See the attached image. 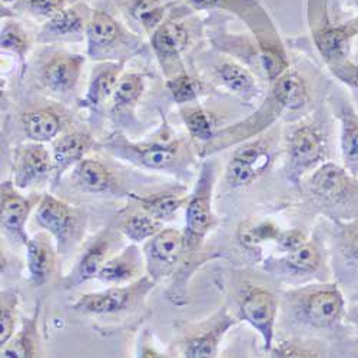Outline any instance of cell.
Returning <instances> with one entry per match:
<instances>
[{
	"instance_id": "cell-1",
	"label": "cell",
	"mask_w": 358,
	"mask_h": 358,
	"mask_svg": "<svg viewBox=\"0 0 358 358\" xmlns=\"http://www.w3.org/2000/svg\"><path fill=\"white\" fill-rule=\"evenodd\" d=\"M270 92L265 103L245 122L217 134L203 145L202 155H211L234 143L243 142L273 124L284 109H300L310 101L306 82L294 72L282 73Z\"/></svg>"
},
{
	"instance_id": "cell-2",
	"label": "cell",
	"mask_w": 358,
	"mask_h": 358,
	"mask_svg": "<svg viewBox=\"0 0 358 358\" xmlns=\"http://www.w3.org/2000/svg\"><path fill=\"white\" fill-rule=\"evenodd\" d=\"M294 310L314 327H330L345 315V301L336 284L310 285L292 296Z\"/></svg>"
},
{
	"instance_id": "cell-3",
	"label": "cell",
	"mask_w": 358,
	"mask_h": 358,
	"mask_svg": "<svg viewBox=\"0 0 358 358\" xmlns=\"http://www.w3.org/2000/svg\"><path fill=\"white\" fill-rule=\"evenodd\" d=\"M214 166L203 164L195 189L187 202L185 238L189 252H196L206 234L214 225L213 213V191H214Z\"/></svg>"
},
{
	"instance_id": "cell-4",
	"label": "cell",
	"mask_w": 358,
	"mask_h": 358,
	"mask_svg": "<svg viewBox=\"0 0 358 358\" xmlns=\"http://www.w3.org/2000/svg\"><path fill=\"white\" fill-rule=\"evenodd\" d=\"M106 148L115 157L128 159L149 169L172 168L181 159L184 151V145L179 139L132 143L122 136L112 138L106 143Z\"/></svg>"
},
{
	"instance_id": "cell-5",
	"label": "cell",
	"mask_w": 358,
	"mask_h": 358,
	"mask_svg": "<svg viewBox=\"0 0 358 358\" xmlns=\"http://www.w3.org/2000/svg\"><path fill=\"white\" fill-rule=\"evenodd\" d=\"M154 285L155 281L151 277H143L125 287H112L101 292L85 294L73 304V310L91 315L121 313L134 307Z\"/></svg>"
},
{
	"instance_id": "cell-6",
	"label": "cell",
	"mask_w": 358,
	"mask_h": 358,
	"mask_svg": "<svg viewBox=\"0 0 358 358\" xmlns=\"http://www.w3.org/2000/svg\"><path fill=\"white\" fill-rule=\"evenodd\" d=\"M85 34L87 55L96 61L117 57L119 53L129 49L131 41H134L124 26L106 10H94L91 13Z\"/></svg>"
},
{
	"instance_id": "cell-7",
	"label": "cell",
	"mask_w": 358,
	"mask_h": 358,
	"mask_svg": "<svg viewBox=\"0 0 358 358\" xmlns=\"http://www.w3.org/2000/svg\"><path fill=\"white\" fill-rule=\"evenodd\" d=\"M185 232L166 228L161 229L151 240H148L143 247L146 261V270L149 277L155 282L169 275L176 264L187 254Z\"/></svg>"
},
{
	"instance_id": "cell-8",
	"label": "cell",
	"mask_w": 358,
	"mask_h": 358,
	"mask_svg": "<svg viewBox=\"0 0 358 358\" xmlns=\"http://www.w3.org/2000/svg\"><path fill=\"white\" fill-rule=\"evenodd\" d=\"M241 317L261 336L265 350L271 351L278 313L277 296L262 287H250L241 298Z\"/></svg>"
},
{
	"instance_id": "cell-9",
	"label": "cell",
	"mask_w": 358,
	"mask_h": 358,
	"mask_svg": "<svg viewBox=\"0 0 358 358\" xmlns=\"http://www.w3.org/2000/svg\"><path fill=\"white\" fill-rule=\"evenodd\" d=\"M273 159L270 145L264 139L248 142L238 148L232 155L227 171L225 181L231 188H244L270 166Z\"/></svg>"
},
{
	"instance_id": "cell-10",
	"label": "cell",
	"mask_w": 358,
	"mask_h": 358,
	"mask_svg": "<svg viewBox=\"0 0 358 358\" xmlns=\"http://www.w3.org/2000/svg\"><path fill=\"white\" fill-rule=\"evenodd\" d=\"M327 154V141L322 131L314 124H301L288 136V155L291 171L300 176L320 165Z\"/></svg>"
},
{
	"instance_id": "cell-11",
	"label": "cell",
	"mask_w": 358,
	"mask_h": 358,
	"mask_svg": "<svg viewBox=\"0 0 358 358\" xmlns=\"http://www.w3.org/2000/svg\"><path fill=\"white\" fill-rule=\"evenodd\" d=\"M188 29L181 22L165 20L152 32V49L168 79L185 72L181 64V52L188 45Z\"/></svg>"
},
{
	"instance_id": "cell-12",
	"label": "cell",
	"mask_w": 358,
	"mask_h": 358,
	"mask_svg": "<svg viewBox=\"0 0 358 358\" xmlns=\"http://www.w3.org/2000/svg\"><path fill=\"white\" fill-rule=\"evenodd\" d=\"M311 192L324 202H341L358 194L355 176L334 162L321 164L310 179Z\"/></svg>"
},
{
	"instance_id": "cell-13",
	"label": "cell",
	"mask_w": 358,
	"mask_h": 358,
	"mask_svg": "<svg viewBox=\"0 0 358 358\" xmlns=\"http://www.w3.org/2000/svg\"><path fill=\"white\" fill-rule=\"evenodd\" d=\"M236 324L227 308H221L211 320L201 324L198 330L185 338L182 352L188 358H213L218 355L225 334Z\"/></svg>"
},
{
	"instance_id": "cell-14",
	"label": "cell",
	"mask_w": 358,
	"mask_h": 358,
	"mask_svg": "<svg viewBox=\"0 0 358 358\" xmlns=\"http://www.w3.org/2000/svg\"><path fill=\"white\" fill-rule=\"evenodd\" d=\"M53 172V158L41 142L20 145L16 149L13 162V184L26 189L42 182Z\"/></svg>"
},
{
	"instance_id": "cell-15",
	"label": "cell",
	"mask_w": 358,
	"mask_h": 358,
	"mask_svg": "<svg viewBox=\"0 0 358 358\" xmlns=\"http://www.w3.org/2000/svg\"><path fill=\"white\" fill-rule=\"evenodd\" d=\"M35 217L36 222L55 236L59 250L71 243L76 232L78 220L66 202L45 194L39 199Z\"/></svg>"
},
{
	"instance_id": "cell-16",
	"label": "cell",
	"mask_w": 358,
	"mask_h": 358,
	"mask_svg": "<svg viewBox=\"0 0 358 358\" xmlns=\"http://www.w3.org/2000/svg\"><path fill=\"white\" fill-rule=\"evenodd\" d=\"M83 65L85 56L82 55L68 52L55 53L42 65V83L53 94L66 95L76 87Z\"/></svg>"
},
{
	"instance_id": "cell-17",
	"label": "cell",
	"mask_w": 358,
	"mask_h": 358,
	"mask_svg": "<svg viewBox=\"0 0 358 358\" xmlns=\"http://www.w3.org/2000/svg\"><path fill=\"white\" fill-rule=\"evenodd\" d=\"M91 13H89V9L85 5L65 8L46 20V23L42 26L39 41L55 42L79 39L82 34L86 32Z\"/></svg>"
},
{
	"instance_id": "cell-18",
	"label": "cell",
	"mask_w": 358,
	"mask_h": 358,
	"mask_svg": "<svg viewBox=\"0 0 358 358\" xmlns=\"http://www.w3.org/2000/svg\"><path fill=\"white\" fill-rule=\"evenodd\" d=\"M15 188L16 185L13 182L2 184V189H0V192H2L0 218H2V228L26 245L29 238L24 232V225L34 205L31 201L22 196Z\"/></svg>"
},
{
	"instance_id": "cell-19",
	"label": "cell",
	"mask_w": 358,
	"mask_h": 358,
	"mask_svg": "<svg viewBox=\"0 0 358 358\" xmlns=\"http://www.w3.org/2000/svg\"><path fill=\"white\" fill-rule=\"evenodd\" d=\"M94 148V139L85 132H69L53 141L52 158L55 185L72 166L79 164L83 157Z\"/></svg>"
},
{
	"instance_id": "cell-20",
	"label": "cell",
	"mask_w": 358,
	"mask_h": 358,
	"mask_svg": "<svg viewBox=\"0 0 358 358\" xmlns=\"http://www.w3.org/2000/svg\"><path fill=\"white\" fill-rule=\"evenodd\" d=\"M113 241H115L113 234L110 231H103L96 238V241H94L92 245L86 250V252L82 255V258L76 264L75 270L66 278L65 281L66 288L79 285L95 277L98 278V274L102 270V266L109 259Z\"/></svg>"
},
{
	"instance_id": "cell-21",
	"label": "cell",
	"mask_w": 358,
	"mask_h": 358,
	"mask_svg": "<svg viewBox=\"0 0 358 358\" xmlns=\"http://www.w3.org/2000/svg\"><path fill=\"white\" fill-rule=\"evenodd\" d=\"M125 61H110L98 65L89 80L87 92L85 96V105L94 109L102 106L109 98H112L116 85L121 79Z\"/></svg>"
},
{
	"instance_id": "cell-22",
	"label": "cell",
	"mask_w": 358,
	"mask_h": 358,
	"mask_svg": "<svg viewBox=\"0 0 358 358\" xmlns=\"http://www.w3.org/2000/svg\"><path fill=\"white\" fill-rule=\"evenodd\" d=\"M142 264L141 251L131 245L119 255L109 258L99 271L98 278L106 284L134 282L142 273Z\"/></svg>"
},
{
	"instance_id": "cell-23",
	"label": "cell",
	"mask_w": 358,
	"mask_h": 358,
	"mask_svg": "<svg viewBox=\"0 0 358 358\" xmlns=\"http://www.w3.org/2000/svg\"><path fill=\"white\" fill-rule=\"evenodd\" d=\"M26 259L29 274L35 285H43L53 274L56 265V255L50 240L43 235H35L29 238L26 244Z\"/></svg>"
},
{
	"instance_id": "cell-24",
	"label": "cell",
	"mask_w": 358,
	"mask_h": 358,
	"mask_svg": "<svg viewBox=\"0 0 358 358\" xmlns=\"http://www.w3.org/2000/svg\"><path fill=\"white\" fill-rule=\"evenodd\" d=\"M20 125L27 139L43 143L61 134L62 117L50 108H38L24 112L20 116Z\"/></svg>"
},
{
	"instance_id": "cell-25",
	"label": "cell",
	"mask_w": 358,
	"mask_h": 358,
	"mask_svg": "<svg viewBox=\"0 0 358 358\" xmlns=\"http://www.w3.org/2000/svg\"><path fill=\"white\" fill-rule=\"evenodd\" d=\"M41 307H36L35 314L31 318L23 321L22 330L15 334L0 351L2 358H32L39 354V331H38V321H39Z\"/></svg>"
},
{
	"instance_id": "cell-26",
	"label": "cell",
	"mask_w": 358,
	"mask_h": 358,
	"mask_svg": "<svg viewBox=\"0 0 358 358\" xmlns=\"http://www.w3.org/2000/svg\"><path fill=\"white\" fill-rule=\"evenodd\" d=\"M75 184L89 192H105L113 185L110 171L99 159L83 158L75 165L73 171Z\"/></svg>"
},
{
	"instance_id": "cell-27",
	"label": "cell",
	"mask_w": 358,
	"mask_h": 358,
	"mask_svg": "<svg viewBox=\"0 0 358 358\" xmlns=\"http://www.w3.org/2000/svg\"><path fill=\"white\" fill-rule=\"evenodd\" d=\"M341 121V154L344 166L358 175V115L350 105H344L340 113Z\"/></svg>"
},
{
	"instance_id": "cell-28",
	"label": "cell",
	"mask_w": 358,
	"mask_h": 358,
	"mask_svg": "<svg viewBox=\"0 0 358 358\" xmlns=\"http://www.w3.org/2000/svg\"><path fill=\"white\" fill-rule=\"evenodd\" d=\"M143 89L145 78L141 73L122 75L112 95V112L116 116L131 112L141 99Z\"/></svg>"
},
{
	"instance_id": "cell-29",
	"label": "cell",
	"mask_w": 358,
	"mask_h": 358,
	"mask_svg": "<svg viewBox=\"0 0 358 358\" xmlns=\"http://www.w3.org/2000/svg\"><path fill=\"white\" fill-rule=\"evenodd\" d=\"M218 79L225 85L229 91L240 96H252L257 92L255 79L248 69L243 65L227 61L217 66L215 69Z\"/></svg>"
},
{
	"instance_id": "cell-30",
	"label": "cell",
	"mask_w": 358,
	"mask_h": 358,
	"mask_svg": "<svg viewBox=\"0 0 358 358\" xmlns=\"http://www.w3.org/2000/svg\"><path fill=\"white\" fill-rule=\"evenodd\" d=\"M125 9L145 32H154L165 22L166 8L162 0H127Z\"/></svg>"
},
{
	"instance_id": "cell-31",
	"label": "cell",
	"mask_w": 358,
	"mask_h": 358,
	"mask_svg": "<svg viewBox=\"0 0 358 358\" xmlns=\"http://www.w3.org/2000/svg\"><path fill=\"white\" fill-rule=\"evenodd\" d=\"M134 198L139 202L142 210L148 215H151L162 222L171 221L176 215V213L188 202V198L179 196L175 194H159L143 198L134 195Z\"/></svg>"
},
{
	"instance_id": "cell-32",
	"label": "cell",
	"mask_w": 358,
	"mask_h": 358,
	"mask_svg": "<svg viewBox=\"0 0 358 358\" xmlns=\"http://www.w3.org/2000/svg\"><path fill=\"white\" fill-rule=\"evenodd\" d=\"M184 124L192 138L208 143L215 135V119L214 115L206 112L201 106H185L181 109Z\"/></svg>"
},
{
	"instance_id": "cell-33",
	"label": "cell",
	"mask_w": 358,
	"mask_h": 358,
	"mask_svg": "<svg viewBox=\"0 0 358 358\" xmlns=\"http://www.w3.org/2000/svg\"><path fill=\"white\" fill-rule=\"evenodd\" d=\"M280 264H282L291 273L310 274L318 270L321 264V254L314 244L307 241L301 247L287 252L285 257L280 259Z\"/></svg>"
},
{
	"instance_id": "cell-34",
	"label": "cell",
	"mask_w": 358,
	"mask_h": 358,
	"mask_svg": "<svg viewBox=\"0 0 358 358\" xmlns=\"http://www.w3.org/2000/svg\"><path fill=\"white\" fill-rule=\"evenodd\" d=\"M281 228L271 221H247L238 229V238L244 247L255 248L266 241H277Z\"/></svg>"
},
{
	"instance_id": "cell-35",
	"label": "cell",
	"mask_w": 358,
	"mask_h": 358,
	"mask_svg": "<svg viewBox=\"0 0 358 358\" xmlns=\"http://www.w3.org/2000/svg\"><path fill=\"white\" fill-rule=\"evenodd\" d=\"M119 228L128 240L134 243H143L151 240L154 235L164 229V222L145 213L128 217Z\"/></svg>"
},
{
	"instance_id": "cell-36",
	"label": "cell",
	"mask_w": 358,
	"mask_h": 358,
	"mask_svg": "<svg viewBox=\"0 0 358 358\" xmlns=\"http://www.w3.org/2000/svg\"><path fill=\"white\" fill-rule=\"evenodd\" d=\"M0 43H2V50H8L19 56L22 61L26 57L29 49H31V39H29L27 32L16 20H5Z\"/></svg>"
},
{
	"instance_id": "cell-37",
	"label": "cell",
	"mask_w": 358,
	"mask_h": 358,
	"mask_svg": "<svg viewBox=\"0 0 358 358\" xmlns=\"http://www.w3.org/2000/svg\"><path fill=\"white\" fill-rule=\"evenodd\" d=\"M17 306L19 295L16 291L6 289L2 292V303H0V344L2 347L15 336Z\"/></svg>"
},
{
	"instance_id": "cell-38",
	"label": "cell",
	"mask_w": 358,
	"mask_h": 358,
	"mask_svg": "<svg viewBox=\"0 0 358 358\" xmlns=\"http://www.w3.org/2000/svg\"><path fill=\"white\" fill-rule=\"evenodd\" d=\"M166 86L176 103H189L199 96L201 83L187 72L168 79Z\"/></svg>"
},
{
	"instance_id": "cell-39",
	"label": "cell",
	"mask_w": 358,
	"mask_h": 358,
	"mask_svg": "<svg viewBox=\"0 0 358 358\" xmlns=\"http://www.w3.org/2000/svg\"><path fill=\"white\" fill-rule=\"evenodd\" d=\"M20 6L27 13L48 20L68 8V0H20Z\"/></svg>"
},
{
	"instance_id": "cell-40",
	"label": "cell",
	"mask_w": 358,
	"mask_h": 358,
	"mask_svg": "<svg viewBox=\"0 0 358 358\" xmlns=\"http://www.w3.org/2000/svg\"><path fill=\"white\" fill-rule=\"evenodd\" d=\"M340 240L344 254L358 264V220L340 225Z\"/></svg>"
},
{
	"instance_id": "cell-41",
	"label": "cell",
	"mask_w": 358,
	"mask_h": 358,
	"mask_svg": "<svg viewBox=\"0 0 358 358\" xmlns=\"http://www.w3.org/2000/svg\"><path fill=\"white\" fill-rule=\"evenodd\" d=\"M275 243L284 252H289L298 247H301L303 244H306L307 236L300 229H288V231H281L278 240Z\"/></svg>"
},
{
	"instance_id": "cell-42",
	"label": "cell",
	"mask_w": 358,
	"mask_h": 358,
	"mask_svg": "<svg viewBox=\"0 0 358 358\" xmlns=\"http://www.w3.org/2000/svg\"><path fill=\"white\" fill-rule=\"evenodd\" d=\"M274 354L277 357H320V352L304 348L295 343H282Z\"/></svg>"
},
{
	"instance_id": "cell-43",
	"label": "cell",
	"mask_w": 358,
	"mask_h": 358,
	"mask_svg": "<svg viewBox=\"0 0 358 358\" xmlns=\"http://www.w3.org/2000/svg\"><path fill=\"white\" fill-rule=\"evenodd\" d=\"M344 318L347 320V322H350L351 325H354L355 328H358V304L350 306L348 310H345Z\"/></svg>"
},
{
	"instance_id": "cell-44",
	"label": "cell",
	"mask_w": 358,
	"mask_h": 358,
	"mask_svg": "<svg viewBox=\"0 0 358 358\" xmlns=\"http://www.w3.org/2000/svg\"><path fill=\"white\" fill-rule=\"evenodd\" d=\"M191 3H194L196 8H211L217 5L220 0H189Z\"/></svg>"
}]
</instances>
